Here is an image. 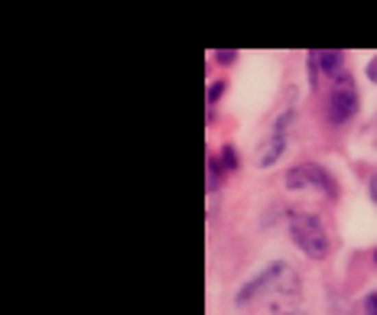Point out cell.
<instances>
[{
    "label": "cell",
    "mask_w": 377,
    "mask_h": 315,
    "mask_svg": "<svg viewBox=\"0 0 377 315\" xmlns=\"http://www.w3.org/2000/svg\"><path fill=\"white\" fill-rule=\"evenodd\" d=\"M309 69H313V78H339V75H345V52H339V49H315V52H309Z\"/></svg>",
    "instance_id": "8992f818"
},
{
    "label": "cell",
    "mask_w": 377,
    "mask_h": 315,
    "mask_svg": "<svg viewBox=\"0 0 377 315\" xmlns=\"http://www.w3.org/2000/svg\"><path fill=\"white\" fill-rule=\"evenodd\" d=\"M293 124V110H283L277 117V124H273V130H270V137H267L264 143H260V150H257V166L260 170H267V166H273L280 156H283V150H287V127Z\"/></svg>",
    "instance_id": "5b68a950"
},
{
    "label": "cell",
    "mask_w": 377,
    "mask_h": 315,
    "mask_svg": "<svg viewBox=\"0 0 377 315\" xmlns=\"http://www.w3.org/2000/svg\"><path fill=\"white\" fill-rule=\"evenodd\" d=\"M221 95H225V82H212V85H208V110L218 104V97Z\"/></svg>",
    "instance_id": "9c48e42d"
},
{
    "label": "cell",
    "mask_w": 377,
    "mask_h": 315,
    "mask_svg": "<svg viewBox=\"0 0 377 315\" xmlns=\"http://www.w3.org/2000/svg\"><path fill=\"white\" fill-rule=\"evenodd\" d=\"M365 315H377V292H371L365 299Z\"/></svg>",
    "instance_id": "8fae6325"
},
{
    "label": "cell",
    "mask_w": 377,
    "mask_h": 315,
    "mask_svg": "<svg viewBox=\"0 0 377 315\" xmlns=\"http://www.w3.org/2000/svg\"><path fill=\"white\" fill-rule=\"evenodd\" d=\"M367 78H371V82H377V62H371V65H367Z\"/></svg>",
    "instance_id": "4fadbf2b"
},
{
    "label": "cell",
    "mask_w": 377,
    "mask_h": 315,
    "mask_svg": "<svg viewBox=\"0 0 377 315\" xmlns=\"http://www.w3.org/2000/svg\"><path fill=\"white\" fill-rule=\"evenodd\" d=\"M270 292H280V296H296V292H300V277H296V273L289 270V264H283V260L270 264V267H264L254 279H247L238 290L234 303L251 305V303H257L260 296H270Z\"/></svg>",
    "instance_id": "6da1fadb"
},
{
    "label": "cell",
    "mask_w": 377,
    "mask_h": 315,
    "mask_svg": "<svg viewBox=\"0 0 377 315\" xmlns=\"http://www.w3.org/2000/svg\"><path fill=\"white\" fill-rule=\"evenodd\" d=\"M289 234L306 257H313V260L328 257V231L313 211H293L289 215Z\"/></svg>",
    "instance_id": "7a4b0ae2"
},
{
    "label": "cell",
    "mask_w": 377,
    "mask_h": 315,
    "mask_svg": "<svg viewBox=\"0 0 377 315\" xmlns=\"http://www.w3.org/2000/svg\"><path fill=\"white\" fill-rule=\"evenodd\" d=\"M354 110H358V91H354V82L352 75L345 72L339 75L332 85H328V95H326V117L328 124H335V127H341V124H348L354 117Z\"/></svg>",
    "instance_id": "3957f363"
},
{
    "label": "cell",
    "mask_w": 377,
    "mask_h": 315,
    "mask_svg": "<svg viewBox=\"0 0 377 315\" xmlns=\"http://www.w3.org/2000/svg\"><path fill=\"white\" fill-rule=\"evenodd\" d=\"M374 267H377V247H374Z\"/></svg>",
    "instance_id": "9a60e30c"
},
{
    "label": "cell",
    "mask_w": 377,
    "mask_h": 315,
    "mask_svg": "<svg viewBox=\"0 0 377 315\" xmlns=\"http://www.w3.org/2000/svg\"><path fill=\"white\" fill-rule=\"evenodd\" d=\"M287 189H293V192L322 189L326 195L335 198V179H332L322 166H315V163H300V166H293V170L287 172Z\"/></svg>",
    "instance_id": "277c9868"
},
{
    "label": "cell",
    "mask_w": 377,
    "mask_h": 315,
    "mask_svg": "<svg viewBox=\"0 0 377 315\" xmlns=\"http://www.w3.org/2000/svg\"><path fill=\"white\" fill-rule=\"evenodd\" d=\"M221 159L218 156H208V192H218V182H221Z\"/></svg>",
    "instance_id": "52a82bcc"
},
{
    "label": "cell",
    "mask_w": 377,
    "mask_h": 315,
    "mask_svg": "<svg viewBox=\"0 0 377 315\" xmlns=\"http://www.w3.org/2000/svg\"><path fill=\"white\" fill-rule=\"evenodd\" d=\"M367 192H371V202L377 205V172L371 176V182H367Z\"/></svg>",
    "instance_id": "7c38bea8"
},
{
    "label": "cell",
    "mask_w": 377,
    "mask_h": 315,
    "mask_svg": "<svg viewBox=\"0 0 377 315\" xmlns=\"http://www.w3.org/2000/svg\"><path fill=\"white\" fill-rule=\"evenodd\" d=\"M212 59H215V62H221V65H231V62L238 59V52H234V49H215Z\"/></svg>",
    "instance_id": "30bf717a"
},
{
    "label": "cell",
    "mask_w": 377,
    "mask_h": 315,
    "mask_svg": "<svg viewBox=\"0 0 377 315\" xmlns=\"http://www.w3.org/2000/svg\"><path fill=\"white\" fill-rule=\"evenodd\" d=\"M280 315H302V312H280Z\"/></svg>",
    "instance_id": "5bb4252c"
},
{
    "label": "cell",
    "mask_w": 377,
    "mask_h": 315,
    "mask_svg": "<svg viewBox=\"0 0 377 315\" xmlns=\"http://www.w3.org/2000/svg\"><path fill=\"white\" fill-rule=\"evenodd\" d=\"M218 159H221V166H225V170H238V153H234V146H225Z\"/></svg>",
    "instance_id": "ba28073f"
}]
</instances>
